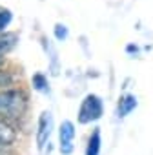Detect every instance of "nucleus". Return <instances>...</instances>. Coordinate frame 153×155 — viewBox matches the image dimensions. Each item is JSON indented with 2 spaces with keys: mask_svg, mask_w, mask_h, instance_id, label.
Segmentation results:
<instances>
[{
  "mask_svg": "<svg viewBox=\"0 0 153 155\" xmlns=\"http://www.w3.org/2000/svg\"><path fill=\"white\" fill-rule=\"evenodd\" d=\"M29 110V93L22 86L0 90V119L8 122H20Z\"/></svg>",
  "mask_w": 153,
  "mask_h": 155,
  "instance_id": "f257e3e1",
  "label": "nucleus"
},
{
  "mask_svg": "<svg viewBox=\"0 0 153 155\" xmlns=\"http://www.w3.org/2000/svg\"><path fill=\"white\" fill-rule=\"evenodd\" d=\"M104 113V102L99 95L95 93H88L79 108V113H76V120L79 124H91L97 122Z\"/></svg>",
  "mask_w": 153,
  "mask_h": 155,
  "instance_id": "f03ea898",
  "label": "nucleus"
},
{
  "mask_svg": "<svg viewBox=\"0 0 153 155\" xmlns=\"http://www.w3.org/2000/svg\"><path fill=\"white\" fill-rule=\"evenodd\" d=\"M53 128H55V122H53V115L51 111H42L38 115V124H37V148L40 153H46V146L49 144V139H51V133H53ZM47 151H49V146H47Z\"/></svg>",
  "mask_w": 153,
  "mask_h": 155,
  "instance_id": "7ed1b4c3",
  "label": "nucleus"
},
{
  "mask_svg": "<svg viewBox=\"0 0 153 155\" xmlns=\"http://www.w3.org/2000/svg\"><path fill=\"white\" fill-rule=\"evenodd\" d=\"M75 135H76L75 124L71 120H62L60 126H58V150H60L62 155H71L73 153Z\"/></svg>",
  "mask_w": 153,
  "mask_h": 155,
  "instance_id": "20e7f679",
  "label": "nucleus"
},
{
  "mask_svg": "<svg viewBox=\"0 0 153 155\" xmlns=\"http://www.w3.org/2000/svg\"><path fill=\"white\" fill-rule=\"evenodd\" d=\"M20 133H18V126L8 120L0 119V151H6L9 148H13L18 140Z\"/></svg>",
  "mask_w": 153,
  "mask_h": 155,
  "instance_id": "39448f33",
  "label": "nucleus"
},
{
  "mask_svg": "<svg viewBox=\"0 0 153 155\" xmlns=\"http://www.w3.org/2000/svg\"><path fill=\"white\" fill-rule=\"evenodd\" d=\"M18 44V33L15 31H4L0 33V57H8Z\"/></svg>",
  "mask_w": 153,
  "mask_h": 155,
  "instance_id": "423d86ee",
  "label": "nucleus"
},
{
  "mask_svg": "<svg viewBox=\"0 0 153 155\" xmlns=\"http://www.w3.org/2000/svg\"><path fill=\"white\" fill-rule=\"evenodd\" d=\"M138 106V102H137V97L135 95H122L120 99H119V102H117V117L119 119H124V117H128L135 108Z\"/></svg>",
  "mask_w": 153,
  "mask_h": 155,
  "instance_id": "0eeeda50",
  "label": "nucleus"
},
{
  "mask_svg": "<svg viewBox=\"0 0 153 155\" xmlns=\"http://www.w3.org/2000/svg\"><path fill=\"white\" fill-rule=\"evenodd\" d=\"M42 46H44V49H46V53H47V57H49V71H51V75H58V71H60V62H58V53H57L55 46H53L47 38H42Z\"/></svg>",
  "mask_w": 153,
  "mask_h": 155,
  "instance_id": "6e6552de",
  "label": "nucleus"
},
{
  "mask_svg": "<svg viewBox=\"0 0 153 155\" xmlns=\"http://www.w3.org/2000/svg\"><path fill=\"white\" fill-rule=\"evenodd\" d=\"M100 148H102L100 128H95V130L91 131V135L88 137V144H86V155H100Z\"/></svg>",
  "mask_w": 153,
  "mask_h": 155,
  "instance_id": "1a4fd4ad",
  "label": "nucleus"
},
{
  "mask_svg": "<svg viewBox=\"0 0 153 155\" xmlns=\"http://www.w3.org/2000/svg\"><path fill=\"white\" fill-rule=\"evenodd\" d=\"M18 77L13 69H8V68H2L0 69V90H8V88H13V86H18Z\"/></svg>",
  "mask_w": 153,
  "mask_h": 155,
  "instance_id": "9d476101",
  "label": "nucleus"
},
{
  "mask_svg": "<svg viewBox=\"0 0 153 155\" xmlns=\"http://www.w3.org/2000/svg\"><path fill=\"white\" fill-rule=\"evenodd\" d=\"M31 86L35 91L40 93H49V82H47V77L44 73H35L31 77Z\"/></svg>",
  "mask_w": 153,
  "mask_h": 155,
  "instance_id": "9b49d317",
  "label": "nucleus"
},
{
  "mask_svg": "<svg viewBox=\"0 0 153 155\" xmlns=\"http://www.w3.org/2000/svg\"><path fill=\"white\" fill-rule=\"evenodd\" d=\"M11 22H13V11L9 8L0 6V33L8 31V28L11 26Z\"/></svg>",
  "mask_w": 153,
  "mask_h": 155,
  "instance_id": "f8f14e48",
  "label": "nucleus"
},
{
  "mask_svg": "<svg viewBox=\"0 0 153 155\" xmlns=\"http://www.w3.org/2000/svg\"><path fill=\"white\" fill-rule=\"evenodd\" d=\"M53 33H55V38H57L58 42H64V40L69 37V31H67V28H66L64 24H55Z\"/></svg>",
  "mask_w": 153,
  "mask_h": 155,
  "instance_id": "ddd939ff",
  "label": "nucleus"
},
{
  "mask_svg": "<svg viewBox=\"0 0 153 155\" xmlns=\"http://www.w3.org/2000/svg\"><path fill=\"white\" fill-rule=\"evenodd\" d=\"M126 51H128V53H137V51H138V48H137V46H128V48H126Z\"/></svg>",
  "mask_w": 153,
  "mask_h": 155,
  "instance_id": "4468645a",
  "label": "nucleus"
},
{
  "mask_svg": "<svg viewBox=\"0 0 153 155\" xmlns=\"http://www.w3.org/2000/svg\"><path fill=\"white\" fill-rule=\"evenodd\" d=\"M4 66H6V58H4V57H0V69H2Z\"/></svg>",
  "mask_w": 153,
  "mask_h": 155,
  "instance_id": "2eb2a0df",
  "label": "nucleus"
},
{
  "mask_svg": "<svg viewBox=\"0 0 153 155\" xmlns=\"http://www.w3.org/2000/svg\"><path fill=\"white\" fill-rule=\"evenodd\" d=\"M0 155H8V153H6V151H0Z\"/></svg>",
  "mask_w": 153,
  "mask_h": 155,
  "instance_id": "dca6fc26",
  "label": "nucleus"
}]
</instances>
